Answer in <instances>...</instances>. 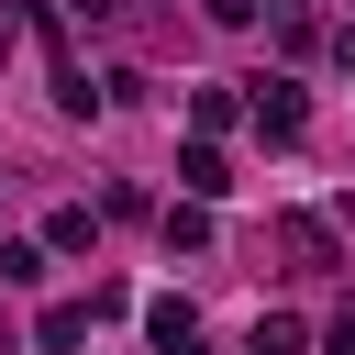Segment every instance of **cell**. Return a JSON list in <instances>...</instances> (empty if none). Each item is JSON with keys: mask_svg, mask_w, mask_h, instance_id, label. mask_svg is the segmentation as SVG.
<instances>
[{"mask_svg": "<svg viewBox=\"0 0 355 355\" xmlns=\"http://www.w3.org/2000/svg\"><path fill=\"white\" fill-rule=\"evenodd\" d=\"M178 189H189V200H233L244 178H233V155H222L211 133H189V144H178Z\"/></svg>", "mask_w": 355, "mask_h": 355, "instance_id": "1", "label": "cell"}, {"mask_svg": "<svg viewBox=\"0 0 355 355\" xmlns=\"http://www.w3.org/2000/svg\"><path fill=\"white\" fill-rule=\"evenodd\" d=\"M244 111H255V133H266V144H300V122H311V111H300V78H255V100H244Z\"/></svg>", "mask_w": 355, "mask_h": 355, "instance_id": "2", "label": "cell"}, {"mask_svg": "<svg viewBox=\"0 0 355 355\" xmlns=\"http://www.w3.org/2000/svg\"><path fill=\"white\" fill-rule=\"evenodd\" d=\"M33 344H44V355H78V344H89V300H44Z\"/></svg>", "mask_w": 355, "mask_h": 355, "instance_id": "3", "label": "cell"}, {"mask_svg": "<svg viewBox=\"0 0 355 355\" xmlns=\"http://www.w3.org/2000/svg\"><path fill=\"white\" fill-rule=\"evenodd\" d=\"M144 333H155V355H178V344H200V311L189 300H144Z\"/></svg>", "mask_w": 355, "mask_h": 355, "instance_id": "4", "label": "cell"}, {"mask_svg": "<svg viewBox=\"0 0 355 355\" xmlns=\"http://www.w3.org/2000/svg\"><path fill=\"white\" fill-rule=\"evenodd\" d=\"M211 244V200H166V255H200Z\"/></svg>", "mask_w": 355, "mask_h": 355, "instance_id": "5", "label": "cell"}, {"mask_svg": "<svg viewBox=\"0 0 355 355\" xmlns=\"http://www.w3.org/2000/svg\"><path fill=\"white\" fill-rule=\"evenodd\" d=\"M44 244H55V255H89V244H100V211H55Z\"/></svg>", "mask_w": 355, "mask_h": 355, "instance_id": "6", "label": "cell"}, {"mask_svg": "<svg viewBox=\"0 0 355 355\" xmlns=\"http://www.w3.org/2000/svg\"><path fill=\"white\" fill-rule=\"evenodd\" d=\"M233 111H244V100H233V89H189V133H222V122H233Z\"/></svg>", "mask_w": 355, "mask_h": 355, "instance_id": "7", "label": "cell"}, {"mask_svg": "<svg viewBox=\"0 0 355 355\" xmlns=\"http://www.w3.org/2000/svg\"><path fill=\"white\" fill-rule=\"evenodd\" d=\"M255 355H300V322H288V311H266V322H255Z\"/></svg>", "mask_w": 355, "mask_h": 355, "instance_id": "8", "label": "cell"}, {"mask_svg": "<svg viewBox=\"0 0 355 355\" xmlns=\"http://www.w3.org/2000/svg\"><path fill=\"white\" fill-rule=\"evenodd\" d=\"M200 11H211V22H222V33H244V22H255V11H266V0H200Z\"/></svg>", "mask_w": 355, "mask_h": 355, "instance_id": "9", "label": "cell"}, {"mask_svg": "<svg viewBox=\"0 0 355 355\" xmlns=\"http://www.w3.org/2000/svg\"><path fill=\"white\" fill-rule=\"evenodd\" d=\"M67 22H122V0H55Z\"/></svg>", "mask_w": 355, "mask_h": 355, "instance_id": "10", "label": "cell"}, {"mask_svg": "<svg viewBox=\"0 0 355 355\" xmlns=\"http://www.w3.org/2000/svg\"><path fill=\"white\" fill-rule=\"evenodd\" d=\"M322 344H333V355H355V300L333 311V333H322Z\"/></svg>", "mask_w": 355, "mask_h": 355, "instance_id": "11", "label": "cell"}, {"mask_svg": "<svg viewBox=\"0 0 355 355\" xmlns=\"http://www.w3.org/2000/svg\"><path fill=\"white\" fill-rule=\"evenodd\" d=\"M333 55H344V67H355V22H344V33H333Z\"/></svg>", "mask_w": 355, "mask_h": 355, "instance_id": "12", "label": "cell"}, {"mask_svg": "<svg viewBox=\"0 0 355 355\" xmlns=\"http://www.w3.org/2000/svg\"><path fill=\"white\" fill-rule=\"evenodd\" d=\"M0 355H11V311H0Z\"/></svg>", "mask_w": 355, "mask_h": 355, "instance_id": "13", "label": "cell"}]
</instances>
